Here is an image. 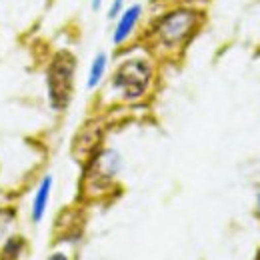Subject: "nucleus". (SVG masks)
Returning a JSON list of instances; mask_svg holds the SVG:
<instances>
[{"label": "nucleus", "mask_w": 260, "mask_h": 260, "mask_svg": "<svg viewBox=\"0 0 260 260\" xmlns=\"http://www.w3.org/2000/svg\"><path fill=\"white\" fill-rule=\"evenodd\" d=\"M74 58L62 52L58 54L48 68V96L54 110H64L72 96V84H74Z\"/></svg>", "instance_id": "nucleus-1"}, {"label": "nucleus", "mask_w": 260, "mask_h": 260, "mask_svg": "<svg viewBox=\"0 0 260 260\" xmlns=\"http://www.w3.org/2000/svg\"><path fill=\"white\" fill-rule=\"evenodd\" d=\"M122 10H124V0H112L110 10H108V18H116V16H120Z\"/></svg>", "instance_id": "nucleus-7"}, {"label": "nucleus", "mask_w": 260, "mask_h": 260, "mask_svg": "<svg viewBox=\"0 0 260 260\" xmlns=\"http://www.w3.org/2000/svg\"><path fill=\"white\" fill-rule=\"evenodd\" d=\"M140 14H142V8L138 4H132V6L122 10V14L118 16V22L114 26V34H112L114 44H122L130 34H132L136 22H138V18H140Z\"/></svg>", "instance_id": "nucleus-4"}, {"label": "nucleus", "mask_w": 260, "mask_h": 260, "mask_svg": "<svg viewBox=\"0 0 260 260\" xmlns=\"http://www.w3.org/2000/svg\"><path fill=\"white\" fill-rule=\"evenodd\" d=\"M258 210H260V196H258Z\"/></svg>", "instance_id": "nucleus-10"}, {"label": "nucleus", "mask_w": 260, "mask_h": 260, "mask_svg": "<svg viewBox=\"0 0 260 260\" xmlns=\"http://www.w3.org/2000/svg\"><path fill=\"white\" fill-rule=\"evenodd\" d=\"M194 24L196 14L192 10H174L160 20L158 34L166 44H176L188 36V32L194 28Z\"/></svg>", "instance_id": "nucleus-3"}, {"label": "nucleus", "mask_w": 260, "mask_h": 260, "mask_svg": "<svg viewBox=\"0 0 260 260\" xmlns=\"http://www.w3.org/2000/svg\"><path fill=\"white\" fill-rule=\"evenodd\" d=\"M256 260H260V254H258V258H256Z\"/></svg>", "instance_id": "nucleus-11"}, {"label": "nucleus", "mask_w": 260, "mask_h": 260, "mask_svg": "<svg viewBox=\"0 0 260 260\" xmlns=\"http://www.w3.org/2000/svg\"><path fill=\"white\" fill-rule=\"evenodd\" d=\"M100 4H102V0H92V10H98Z\"/></svg>", "instance_id": "nucleus-9"}, {"label": "nucleus", "mask_w": 260, "mask_h": 260, "mask_svg": "<svg viewBox=\"0 0 260 260\" xmlns=\"http://www.w3.org/2000/svg\"><path fill=\"white\" fill-rule=\"evenodd\" d=\"M50 190H52V176H44L36 194L32 200V220L34 222H40L44 212H46V206H48V198H50Z\"/></svg>", "instance_id": "nucleus-5"}, {"label": "nucleus", "mask_w": 260, "mask_h": 260, "mask_svg": "<svg viewBox=\"0 0 260 260\" xmlns=\"http://www.w3.org/2000/svg\"><path fill=\"white\" fill-rule=\"evenodd\" d=\"M106 62H108V58H106L104 52H98L94 56V60L90 64V72H88V80H86L88 88H94V86L100 84V80H102V76L106 72Z\"/></svg>", "instance_id": "nucleus-6"}, {"label": "nucleus", "mask_w": 260, "mask_h": 260, "mask_svg": "<svg viewBox=\"0 0 260 260\" xmlns=\"http://www.w3.org/2000/svg\"><path fill=\"white\" fill-rule=\"evenodd\" d=\"M150 82V66L144 60H128L114 74V88H118L124 98H138Z\"/></svg>", "instance_id": "nucleus-2"}, {"label": "nucleus", "mask_w": 260, "mask_h": 260, "mask_svg": "<svg viewBox=\"0 0 260 260\" xmlns=\"http://www.w3.org/2000/svg\"><path fill=\"white\" fill-rule=\"evenodd\" d=\"M48 260H68V258H66L64 254H52V256H50Z\"/></svg>", "instance_id": "nucleus-8"}]
</instances>
